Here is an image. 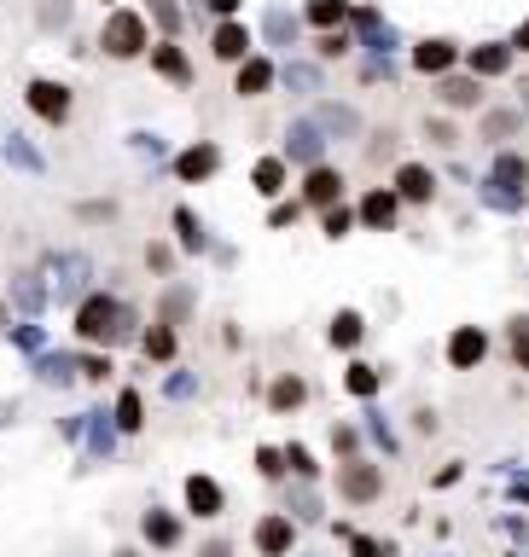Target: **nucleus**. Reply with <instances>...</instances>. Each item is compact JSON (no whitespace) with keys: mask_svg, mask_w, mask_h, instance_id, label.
Here are the masks:
<instances>
[{"mask_svg":"<svg viewBox=\"0 0 529 557\" xmlns=\"http://www.w3.org/2000/svg\"><path fill=\"white\" fill-rule=\"evenodd\" d=\"M122 326H128V314H122L117 296H88L76 308V337L82 343H110V337H122Z\"/></svg>","mask_w":529,"mask_h":557,"instance_id":"obj_1","label":"nucleus"},{"mask_svg":"<svg viewBox=\"0 0 529 557\" xmlns=\"http://www.w3.org/2000/svg\"><path fill=\"white\" fill-rule=\"evenodd\" d=\"M338 493L349 505H373L378 493H384V470H378L373 459H343L338 465Z\"/></svg>","mask_w":529,"mask_h":557,"instance_id":"obj_2","label":"nucleus"},{"mask_svg":"<svg viewBox=\"0 0 529 557\" xmlns=\"http://www.w3.org/2000/svg\"><path fill=\"white\" fill-rule=\"evenodd\" d=\"M489 361V331L483 326H454V337H448V366L454 371H472V366H483Z\"/></svg>","mask_w":529,"mask_h":557,"instance_id":"obj_3","label":"nucleus"},{"mask_svg":"<svg viewBox=\"0 0 529 557\" xmlns=\"http://www.w3.org/2000/svg\"><path fill=\"white\" fill-rule=\"evenodd\" d=\"M105 53H117V58L145 53V23L134 18V12H117V18L105 23Z\"/></svg>","mask_w":529,"mask_h":557,"instance_id":"obj_4","label":"nucleus"},{"mask_svg":"<svg viewBox=\"0 0 529 557\" xmlns=\"http://www.w3.org/2000/svg\"><path fill=\"white\" fill-rule=\"evenodd\" d=\"M338 197H343V175L338 169H309V175H303V204L309 209H338Z\"/></svg>","mask_w":529,"mask_h":557,"instance_id":"obj_5","label":"nucleus"},{"mask_svg":"<svg viewBox=\"0 0 529 557\" xmlns=\"http://www.w3.org/2000/svg\"><path fill=\"white\" fill-rule=\"evenodd\" d=\"M454 58H460V47L442 41V35H430V41L413 47V70H425V76H454Z\"/></svg>","mask_w":529,"mask_h":557,"instance_id":"obj_6","label":"nucleus"},{"mask_svg":"<svg viewBox=\"0 0 529 557\" xmlns=\"http://www.w3.org/2000/svg\"><path fill=\"white\" fill-rule=\"evenodd\" d=\"M396 197L401 204H430V197H436V175H430L425 163H401L396 169Z\"/></svg>","mask_w":529,"mask_h":557,"instance_id":"obj_7","label":"nucleus"},{"mask_svg":"<svg viewBox=\"0 0 529 557\" xmlns=\"http://www.w3.org/2000/svg\"><path fill=\"white\" fill-rule=\"evenodd\" d=\"M396 209H401L396 186H384V192H366V197H361V221H366L373 232H390V227H396Z\"/></svg>","mask_w":529,"mask_h":557,"instance_id":"obj_8","label":"nucleus"},{"mask_svg":"<svg viewBox=\"0 0 529 557\" xmlns=\"http://www.w3.org/2000/svg\"><path fill=\"white\" fill-rule=\"evenodd\" d=\"M291 540H297L291 517H262V523H256V546H262V557H286Z\"/></svg>","mask_w":529,"mask_h":557,"instance_id":"obj_9","label":"nucleus"},{"mask_svg":"<svg viewBox=\"0 0 529 557\" xmlns=\"http://www.w3.org/2000/svg\"><path fill=\"white\" fill-rule=\"evenodd\" d=\"M30 110L47 117V122H65L70 117V93L58 88V82H35V88H30Z\"/></svg>","mask_w":529,"mask_h":557,"instance_id":"obj_10","label":"nucleus"},{"mask_svg":"<svg viewBox=\"0 0 529 557\" xmlns=\"http://www.w3.org/2000/svg\"><path fill=\"white\" fill-rule=\"evenodd\" d=\"M187 511L192 517H221V482L216 476H187Z\"/></svg>","mask_w":529,"mask_h":557,"instance_id":"obj_11","label":"nucleus"},{"mask_svg":"<svg viewBox=\"0 0 529 557\" xmlns=\"http://www.w3.org/2000/svg\"><path fill=\"white\" fill-rule=\"evenodd\" d=\"M436 99H442V105H454V110H472L477 99H483V82H477V76H442L436 82Z\"/></svg>","mask_w":529,"mask_h":557,"instance_id":"obj_12","label":"nucleus"},{"mask_svg":"<svg viewBox=\"0 0 529 557\" xmlns=\"http://www.w3.org/2000/svg\"><path fill=\"white\" fill-rule=\"evenodd\" d=\"M216 169H221V152H216V145H192V152L175 157V175L181 180H204V175H216Z\"/></svg>","mask_w":529,"mask_h":557,"instance_id":"obj_13","label":"nucleus"},{"mask_svg":"<svg viewBox=\"0 0 529 557\" xmlns=\"http://www.w3.org/2000/svg\"><path fill=\"white\" fill-rule=\"evenodd\" d=\"M361 337H366V319L355 314V308H338V314H331V343H338V349H361Z\"/></svg>","mask_w":529,"mask_h":557,"instance_id":"obj_14","label":"nucleus"},{"mask_svg":"<svg viewBox=\"0 0 529 557\" xmlns=\"http://www.w3.org/2000/svg\"><path fill=\"white\" fill-rule=\"evenodd\" d=\"M320 128L314 122H297V128H291V157H297V163H309V169H320Z\"/></svg>","mask_w":529,"mask_h":557,"instance_id":"obj_15","label":"nucleus"},{"mask_svg":"<svg viewBox=\"0 0 529 557\" xmlns=\"http://www.w3.org/2000/svg\"><path fill=\"white\" fill-rule=\"evenodd\" d=\"M268 401H274L279 413H297V406L309 401V383H303V378H291V371H286V378H274V389H268Z\"/></svg>","mask_w":529,"mask_h":557,"instance_id":"obj_16","label":"nucleus"},{"mask_svg":"<svg viewBox=\"0 0 529 557\" xmlns=\"http://www.w3.org/2000/svg\"><path fill=\"white\" fill-rule=\"evenodd\" d=\"M210 47H216V58H227V65H239V58H244V53H251V35H244V30H239V23H221V30H216V41H210Z\"/></svg>","mask_w":529,"mask_h":557,"instance_id":"obj_17","label":"nucleus"},{"mask_svg":"<svg viewBox=\"0 0 529 557\" xmlns=\"http://www.w3.org/2000/svg\"><path fill=\"white\" fill-rule=\"evenodd\" d=\"M251 186L262 197H279V192H286V163H279V157H262V163L251 169Z\"/></svg>","mask_w":529,"mask_h":557,"instance_id":"obj_18","label":"nucleus"},{"mask_svg":"<svg viewBox=\"0 0 529 557\" xmlns=\"http://www.w3.org/2000/svg\"><path fill=\"white\" fill-rule=\"evenodd\" d=\"M343 389H349V395H355V401H373V395H378V371H373V366H361V361H355L349 371H343Z\"/></svg>","mask_w":529,"mask_h":557,"instance_id":"obj_19","label":"nucleus"},{"mask_svg":"<svg viewBox=\"0 0 529 557\" xmlns=\"http://www.w3.org/2000/svg\"><path fill=\"white\" fill-rule=\"evenodd\" d=\"M145 540H152V546H175V540H181V523L169 511H145Z\"/></svg>","mask_w":529,"mask_h":557,"instance_id":"obj_20","label":"nucleus"},{"mask_svg":"<svg viewBox=\"0 0 529 557\" xmlns=\"http://www.w3.org/2000/svg\"><path fill=\"white\" fill-rule=\"evenodd\" d=\"M145 361H175V326L157 319V326L145 331Z\"/></svg>","mask_w":529,"mask_h":557,"instance_id":"obj_21","label":"nucleus"},{"mask_svg":"<svg viewBox=\"0 0 529 557\" xmlns=\"http://www.w3.org/2000/svg\"><path fill=\"white\" fill-rule=\"evenodd\" d=\"M507 349H512V361H518V371H529V314L507 319Z\"/></svg>","mask_w":529,"mask_h":557,"instance_id":"obj_22","label":"nucleus"},{"mask_svg":"<svg viewBox=\"0 0 529 557\" xmlns=\"http://www.w3.org/2000/svg\"><path fill=\"white\" fill-rule=\"evenodd\" d=\"M507 65H512V47H477V53H472V70H477V76H500Z\"/></svg>","mask_w":529,"mask_h":557,"instance_id":"obj_23","label":"nucleus"},{"mask_svg":"<svg viewBox=\"0 0 529 557\" xmlns=\"http://www.w3.org/2000/svg\"><path fill=\"white\" fill-rule=\"evenodd\" d=\"M268 82H274V65H268V58H251V65L239 70V93H262Z\"/></svg>","mask_w":529,"mask_h":557,"instance_id":"obj_24","label":"nucleus"},{"mask_svg":"<svg viewBox=\"0 0 529 557\" xmlns=\"http://www.w3.org/2000/svg\"><path fill=\"white\" fill-rule=\"evenodd\" d=\"M117 424L128 430V436L145 424V406H140V395H134V389H122V401H117Z\"/></svg>","mask_w":529,"mask_h":557,"instance_id":"obj_25","label":"nucleus"},{"mask_svg":"<svg viewBox=\"0 0 529 557\" xmlns=\"http://www.w3.org/2000/svg\"><path fill=\"white\" fill-rule=\"evenodd\" d=\"M349 18V6L343 0H309V23H320V30H331V23Z\"/></svg>","mask_w":529,"mask_h":557,"instance_id":"obj_26","label":"nucleus"},{"mask_svg":"<svg viewBox=\"0 0 529 557\" xmlns=\"http://www.w3.org/2000/svg\"><path fill=\"white\" fill-rule=\"evenodd\" d=\"M512 128H518V110H489L483 117V140H507Z\"/></svg>","mask_w":529,"mask_h":557,"instance_id":"obj_27","label":"nucleus"},{"mask_svg":"<svg viewBox=\"0 0 529 557\" xmlns=\"http://www.w3.org/2000/svg\"><path fill=\"white\" fill-rule=\"evenodd\" d=\"M256 470H262L268 482H279V476L291 470V465H286V448H262V453H256Z\"/></svg>","mask_w":529,"mask_h":557,"instance_id":"obj_28","label":"nucleus"},{"mask_svg":"<svg viewBox=\"0 0 529 557\" xmlns=\"http://www.w3.org/2000/svg\"><path fill=\"white\" fill-rule=\"evenodd\" d=\"M349 557H396L390 540H373V535H349Z\"/></svg>","mask_w":529,"mask_h":557,"instance_id":"obj_29","label":"nucleus"},{"mask_svg":"<svg viewBox=\"0 0 529 557\" xmlns=\"http://www.w3.org/2000/svg\"><path fill=\"white\" fill-rule=\"evenodd\" d=\"M157 70H163V76H175V82H187V76H192L187 58H181L175 47H157Z\"/></svg>","mask_w":529,"mask_h":557,"instance_id":"obj_30","label":"nucleus"},{"mask_svg":"<svg viewBox=\"0 0 529 557\" xmlns=\"http://www.w3.org/2000/svg\"><path fill=\"white\" fill-rule=\"evenodd\" d=\"M349 227H355V215H349V209H326V239H349Z\"/></svg>","mask_w":529,"mask_h":557,"instance_id":"obj_31","label":"nucleus"},{"mask_svg":"<svg viewBox=\"0 0 529 557\" xmlns=\"http://www.w3.org/2000/svg\"><path fill=\"white\" fill-rule=\"evenodd\" d=\"M175 227H181V244H187V250H204V232H198V221H192L187 209L175 215Z\"/></svg>","mask_w":529,"mask_h":557,"instance_id":"obj_32","label":"nucleus"},{"mask_svg":"<svg viewBox=\"0 0 529 557\" xmlns=\"http://www.w3.org/2000/svg\"><path fill=\"white\" fill-rule=\"evenodd\" d=\"M187 308H192V296H187V291H169V296H163V326H175V319L187 314Z\"/></svg>","mask_w":529,"mask_h":557,"instance_id":"obj_33","label":"nucleus"},{"mask_svg":"<svg viewBox=\"0 0 529 557\" xmlns=\"http://www.w3.org/2000/svg\"><path fill=\"white\" fill-rule=\"evenodd\" d=\"M286 465L297 470V476H314V459H309V448H303V441H291V448H286Z\"/></svg>","mask_w":529,"mask_h":557,"instance_id":"obj_34","label":"nucleus"},{"mask_svg":"<svg viewBox=\"0 0 529 557\" xmlns=\"http://www.w3.org/2000/svg\"><path fill=\"white\" fill-rule=\"evenodd\" d=\"M331 441H338V453H343V459H361V453H355V448H361V436H355L349 424H343V430H338V436H331Z\"/></svg>","mask_w":529,"mask_h":557,"instance_id":"obj_35","label":"nucleus"},{"mask_svg":"<svg viewBox=\"0 0 529 557\" xmlns=\"http://www.w3.org/2000/svg\"><path fill=\"white\" fill-rule=\"evenodd\" d=\"M425 134H430V140H436V145H454V140H460V134H454L448 122H425Z\"/></svg>","mask_w":529,"mask_h":557,"instance_id":"obj_36","label":"nucleus"},{"mask_svg":"<svg viewBox=\"0 0 529 557\" xmlns=\"http://www.w3.org/2000/svg\"><path fill=\"white\" fill-rule=\"evenodd\" d=\"M320 53H326V58H343V53H349V41H343V35H326V41H320Z\"/></svg>","mask_w":529,"mask_h":557,"instance_id":"obj_37","label":"nucleus"},{"mask_svg":"<svg viewBox=\"0 0 529 557\" xmlns=\"http://www.w3.org/2000/svg\"><path fill=\"white\" fill-rule=\"evenodd\" d=\"M110 371V361H100V354H93V361H82V378H105Z\"/></svg>","mask_w":529,"mask_h":557,"instance_id":"obj_38","label":"nucleus"},{"mask_svg":"<svg viewBox=\"0 0 529 557\" xmlns=\"http://www.w3.org/2000/svg\"><path fill=\"white\" fill-rule=\"evenodd\" d=\"M512 47H518V53H529V18L518 23V30H512Z\"/></svg>","mask_w":529,"mask_h":557,"instance_id":"obj_39","label":"nucleus"},{"mask_svg":"<svg viewBox=\"0 0 529 557\" xmlns=\"http://www.w3.org/2000/svg\"><path fill=\"white\" fill-rule=\"evenodd\" d=\"M204 557H233V546H227V540H210V546H204Z\"/></svg>","mask_w":529,"mask_h":557,"instance_id":"obj_40","label":"nucleus"},{"mask_svg":"<svg viewBox=\"0 0 529 557\" xmlns=\"http://www.w3.org/2000/svg\"><path fill=\"white\" fill-rule=\"evenodd\" d=\"M210 12H221V18H233V12H239V0H210Z\"/></svg>","mask_w":529,"mask_h":557,"instance_id":"obj_41","label":"nucleus"},{"mask_svg":"<svg viewBox=\"0 0 529 557\" xmlns=\"http://www.w3.org/2000/svg\"><path fill=\"white\" fill-rule=\"evenodd\" d=\"M117 557H140V552H117Z\"/></svg>","mask_w":529,"mask_h":557,"instance_id":"obj_42","label":"nucleus"},{"mask_svg":"<svg viewBox=\"0 0 529 557\" xmlns=\"http://www.w3.org/2000/svg\"><path fill=\"white\" fill-rule=\"evenodd\" d=\"M0 319H6V308H0Z\"/></svg>","mask_w":529,"mask_h":557,"instance_id":"obj_43","label":"nucleus"},{"mask_svg":"<svg viewBox=\"0 0 529 557\" xmlns=\"http://www.w3.org/2000/svg\"><path fill=\"white\" fill-rule=\"evenodd\" d=\"M524 93H529V88H524Z\"/></svg>","mask_w":529,"mask_h":557,"instance_id":"obj_44","label":"nucleus"}]
</instances>
